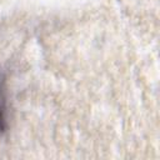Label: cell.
Segmentation results:
<instances>
[{
  "instance_id": "6da1fadb",
  "label": "cell",
  "mask_w": 160,
  "mask_h": 160,
  "mask_svg": "<svg viewBox=\"0 0 160 160\" xmlns=\"http://www.w3.org/2000/svg\"><path fill=\"white\" fill-rule=\"evenodd\" d=\"M5 129V95H4V85L2 79L0 76V131Z\"/></svg>"
}]
</instances>
